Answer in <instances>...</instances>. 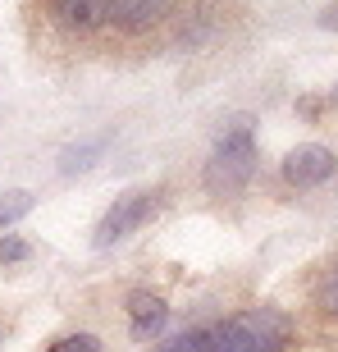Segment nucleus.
<instances>
[{"label": "nucleus", "mask_w": 338, "mask_h": 352, "mask_svg": "<svg viewBox=\"0 0 338 352\" xmlns=\"http://www.w3.org/2000/svg\"><path fill=\"white\" fill-rule=\"evenodd\" d=\"M256 165V146H251V119H234V129L220 133L215 156L206 160V188L215 192H238L251 179Z\"/></svg>", "instance_id": "2"}, {"label": "nucleus", "mask_w": 338, "mask_h": 352, "mask_svg": "<svg viewBox=\"0 0 338 352\" xmlns=\"http://www.w3.org/2000/svg\"><path fill=\"white\" fill-rule=\"evenodd\" d=\"M165 352H210V343H206V329H196V334H183V339H174Z\"/></svg>", "instance_id": "10"}, {"label": "nucleus", "mask_w": 338, "mask_h": 352, "mask_svg": "<svg viewBox=\"0 0 338 352\" xmlns=\"http://www.w3.org/2000/svg\"><path fill=\"white\" fill-rule=\"evenodd\" d=\"M46 352H101V339L96 334H69V339L51 343Z\"/></svg>", "instance_id": "9"}, {"label": "nucleus", "mask_w": 338, "mask_h": 352, "mask_svg": "<svg viewBox=\"0 0 338 352\" xmlns=\"http://www.w3.org/2000/svg\"><path fill=\"white\" fill-rule=\"evenodd\" d=\"M0 339H5V325H0Z\"/></svg>", "instance_id": "13"}, {"label": "nucleus", "mask_w": 338, "mask_h": 352, "mask_svg": "<svg viewBox=\"0 0 338 352\" xmlns=\"http://www.w3.org/2000/svg\"><path fill=\"white\" fill-rule=\"evenodd\" d=\"M27 210H32V192H0V229L23 220Z\"/></svg>", "instance_id": "8"}, {"label": "nucleus", "mask_w": 338, "mask_h": 352, "mask_svg": "<svg viewBox=\"0 0 338 352\" xmlns=\"http://www.w3.org/2000/svg\"><path fill=\"white\" fill-rule=\"evenodd\" d=\"M320 302H325L329 311L338 316V270H334V274H329V279H325V293H320Z\"/></svg>", "instance_id": "12"}, {"label": "nucleus", "mask_w": 338, "mask_h": 352, "mask_svg": "<svg viewBox=\"0 0 338 352\" xmlns=\"http://www.w3.org/2000/svg\"><path fill=\"white\" fill-rule=\"evenodd\" d=\"M23 256H27V243H23V238H0V265H14V261H23Z\"/></svg>", "instance_id": "11"}, {"label": "nucleus", "mask_w": 338, "mask_h": 352, "mask_svg": "<svg viewBox=\"0 0 338 352\" xmlns=\"http://www.w3.org/2000/svg\"><path fill=\"white\" fill-rule=\"evenodd\" d=\"M329 174H334V151L329 146H293L284 156V179L293 183V188H315V183H325Z\"/></svg>", "instance_id": "4"}, {"label": "nucleus", "mask_w": 338, "mask_h": 352, "mask_svg": "<svg viewBox=\"0 0 338 352\" xmlns=\"http://www.w3.org/2000/svg\"><path fill=\"white\" fill-rule=\"evenodd\" d=\"M128 316H133V334H156L160 325H165L169 307L156 298V293H146V288H137L128 298Z\"/></svg>", "instance_id": "7"}, {"label": "nucleus", "mask_w": 338, "mask_h": 352, "mask_svg": "<svg viewBox=\"0 0 338 352\" xmlns=\"http://www.w3.org/2000/svg\"><path fill=\"white\" fill-rule=\"evenodd\" d=\"M151 210H156V192H124V197H115V206L101 215L96 234H91L96 248H110V243H119L124 234H133Z\"/></svg>", "instance_id": "3"}, {"label": "nucleus", "mask_w": 338, "mask_h": 352, "mask_svg": "<svg viewBox=\"0 0 338 352\" xmlns=\"http://www.w3.org/2000/svg\"><path fill=\"white\" fill-rule=\"evenodd\" d=\"M46 10L65 32H78V37L110 23V0H46Z\"/></svg>", "instance_id": "5"}, {"label": "nucleus", "mask_w": 338, "mask_h": 352, "mask_svg": "<svg viewBox=\"0 0 338 352\" xmlns=\"http://www.w3.org/2000/svg\"><path fill=\"white\" fill-rule=\"evenodd\" d=\"M210 352H284L288 320L279 311H243L206 329Z\"/></svg>", "instance_id": "1"}, {"label": "nucleus", "mask_w": 338, "mask_h": 352, "mask_svg": "<svg viewBox=\"0 0 338 352\" xmlns=\"http://www.w3.org/2000/svg\"><path fill=\"white\" fill-rule=\"evenodd\" d=\"M169 10H174V0H110V28H119V32H146Z\"/></svg>", "instance_id": "6"}]
</instances>
